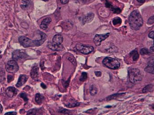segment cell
Wrapping results in <instances>:
<instances>
[{
	"instance_id": "277c9868",
	"label": "cell",
	"mask_w": 154,
	"mask_h": 115,
	"mask_svg": "<svg viewBox=\"0 0 154 115\" xmlns=\"http://www.w3.org/2000/svg\"><path fill=\"white\" fill-rule=\"evenodd\" d=\"M105 66L111 69H117L120 67V62L118 60L111 57H106L102 61Z\"/></svg>"
},
{
	"instance_id": "30bf717a",
	"label": "cell",
	"mask_w": 154,
	"mask_h": 115,
	"mask_svg": "<svg viewBox=\"0 0 154 115\" xmlns=\"http://www.w3.org/2000/svg\"><path fill=\"white\" fill-rule=\"evenodd\" d=\"M38 71H39V68L37 65L34 66L32 69L31 72V76L32 78L35 81H37L38 80Z\"/></svg>"
},
{
	"instance_id": "d6a6232c",
	"label": "cell",
	"mask_w": 154,
	"mask_h": 115,
	"mask_svg": "<svg viewBox=\"0 0 154 115\" xmlns=\"http://www.w3.org/2000/svg\"><path fill=\"white\" fill-rule=\"evenodd\" d=\"M95 74L96 75V76L99 77V76H102V72L99 71H97L95 72Z\"/></svg>"
},
{
	"instance_id": "cb8c5ba5",
	"label": "cell",
	"mask_w": 154,
	"mask_h": 115,
	"mask_svg": "<svg viewBox=\"0 0 154 115\" xmlns=\"http://www.w3.org/2000/svg\"><path fill=\"white\" fill-rule=\"evenodd\" d=\"M5 79V73L4 70L0 67V82H2Z\"/></svg>"
},
{
	"instance_id": "4316f807",
	"label": "cell",
	"mask_w": 154,
	"mask_h": 115,
	"mask_svg": "<svg viewBox=\"0 0 154 115\" xmlns=\"http://www.w3.org/2000/svg\"><path fill=\"white\" fill-rule=\"evenodd\" d=\"M123 95V94H114V95H111L110 96L107 97V100H112V99H116V97Z\"/></svg>"
},
{
	"instance_id": "603a6c76",
	"label": "cell",
	"mask_w": 154,
	"mask_h": 115,
	"mask_svg": "<svg viewBox=\"0 0 154 115\" xmlns=\"http://www.w3.org/2000/svg\"><path fill=\"white\" fill-rule=\"evenodd\" d=\"M122 22V20L119 17H116L114 18L113 20V24L114 26L118 25H120Z\"/></svg>"
},
{
	"instance_id": "ac0fdd59",
	"label": "cell",
	"mask_w": 154,
	"mask_h": 115,
	"mask_svg": "<svg viewBox=\"0 0 154 115\" xmlns=\"http://www.w3.org/2000/svg\"><path fill=\"white\" fill-rule=\"evenodd\" d=\"M130 55L132 57L134 61H136L138 60V59H139V57L138 53L136 50H133V51L131 52Z\"/></svg>"
},
{
	"instance_id": "d6986e66",
	"label": "cell",
	"mask_w": 154,
	"mask_h": 115,
	"mask_svg": "<svg viewBox=\"0 0 154 115\" xmlns=\"http://www.w3.org/2000/svg\"><path fill=\"white\" fill-rule=\"evenodd\" d=\"M97 93V89L94 85L91 86L90 87V93L91 95L94 96Z\"/></svg>"
},
{
	"instance_id": "60d3db41",
	"label": "cell",
	"mask_w": 154,
	"mask_h": 115,
	"mask_svg": "<svg viewBox=\"0 0 154 115\" xmlns=\"http://www.w3.org/2000/svg\"><path fill=\"white\" fill-rule=\"evenodd\" d=\"M42 1H49V0H42Z\"/></svg>"
},
{
	"instance_id": "b9f144b4",
	"label": "cell",
	"mask_w": 154,
	"mask_h": 115,
	"mask_svg": "<svg viewBox=\"0 0 154 115\" xmlns=\"http://www.w3.org/2000/svg\"><path fill=\"white\" fill-rule=\"evenodd\" d=\"M152 17H153V19H154V16H152Z\"/></svg>"
},
{
	"instance_id": "4dcf8cb0",
	"label": "cell",
	"mask_w": 154,
	"mask_h": 115,
	"mask_svg": "<svg viewBox=\"0 0 154 115\" xmlns=\"http://www.w3.org/2000/svg\"><path fill=\"white\" fill-rule=\"evenodd\" d=\"M148 65H154V56L150 58L148 62Z\"/></svg>"
},
{
	"instance_id": "7402d4cb",
	"label": "cell",
	"mask_w": 154,
	"mask_h": 115,
	"mask_svg": "<svg viewBox=\"0 0 154 115\" xmlns=\"http://www.w3.org/2000/svg\"><path fill=\"white\" fill-rule=\"evenodd\" d=\"M79 105H80V103H79V102L75 101H73V100L71 102H70V103L66 105L65 106H66V107L72 108V107H76L78 106Z\"/></svg>"
},
{
	"instance_id": "1f68e13d",
	"label": "cell",
	"mask_w": 154,
	"mask_h": 115,
	"mask_svg": "<svg viewBox=\"0 0 154 115\" xmlns=\"http://www.w3.org/2000/svg\"><path fill=\"white\" fill-rule=\"evenodd\" d=\"M149 37L151 39H153V41H154V31H152L150 32L148 35Z\"/></svg>"
},
{
	"instance_id": "7c38bea8",
	"label": "cell",
	"mask_w": 154,
	"mask_h": 115,
	"mask_svg": "<svg viewBox=\"0 0 154 115\" xmlns=\"http://www.w3.org/2000/svg\"><path fill=\"white\" fill-rule=\"evenodd\" d=\"M47 46L51 50L54 51L62 50L64 49L63 46H62L61 44L60 45H55L53 44L52 42H49L47 44Z\"/></svg>"
},
{
	"instance_id": "74e56055",
	"label": "cell",
	"mask_w": 154,
	"mask_h": 115,
	"mask_svg": "<svg viewBox=\"0 0 154 115\" xmlns=\"http://www.w3.org/2000/svg\"><path fill=\"white\" fill-rule=\"evenodd\" d=\"M137 1H138V2L141 3H144L145 1V0H137Z\"/></svg>"
},
{
	"instance_id": "f546056e",
	"label": "cell",
	"mask_w": 154,
	"mask_h": 115,
	"mask_svg": "<svg viewBox=\"0 0 154 115\" xmlns=\"http://www.w3.org/2000/svg\"><path fill=\"white\" fill-rule=\"evenodd\" d=\"M36 113L37 110L35 109L30 110L27 112V114H29V115H35V114H36Z\"/></svg>"
},
{
	"instance_id": "ba28073f",
	"label": "cell",
	"mask_w": 154,
	"mask_h": 115,
	"mask_svg": "<svg viewBox=\"0 0 154 115\" xmlns=\"http://www.w3.org/2000/svg\"><path fill=\"white\" fill-rule=\"evenodd\" d=\"M27 56V55L25 53L21 51L20 50H16L12 53V58L16 61L25 59Z\"/></svg>"
},
{
	"instance_id": "83f0119b",
	"label": "cell",
	"mask_w": 154,
	"mask_h": 115,
	"mask_svg": "<svg viewBox=\"0 0 154 115\" xmlns=\"http://www.w3.org/2000/svg\"><path fill=\"white\" fill-rule=\"evenodd\" d=\"M20 96L23 98L24 100L25 101L27 102L28 101V99L27 95L25 93H22L20 94Z\"/></svg>"
},
{
	"instance_id": "f1b7e54d",
	"label": "cell",
	"mask_w": 154,
	"mask_h": 115,
	"mask_svg": "<svg viewBox=\"0 0 154 115\" xmlns=\"http://www.w3.org/2000/svg\"><path fill=\"white\" fill-rule=\"evenodd\" d=\"M59 112L61 113H63V114H69V111L67 109H62V108H61L60 110L59 111Z\"/></svg>"
},
{
	"instance_id": "5b68a950",
	"label": "cell",
	"mask_w": 154,
	"mask_h": 115,
	"mask_svg": "<svg viewBox=\"0 0 154 115\" xmlns=\"http://www.w3.org/2000/svg\"><path fill=\"white\" fill-rule=\"evenodd\" d=\"M76 49L80 53L84 55H88L92 53L94 50V48L92 46H87L82 44H78L76 45Z\"/></svg>"
},
{
	"instance_id": "e0dca14e",
	"label": "cell",
	"mask_w": 154,
	"mask_h": 115,
	"mask_svg": "<svg viewBox=\"0 0 154 115\" xmlns=\"http://www.w3.org/2000/svg\"><path fill=\"white\" fill-rule=\"evenodd\" d=\"M44 100V97L41 94H37L35 96V101L38 104L40 105L42 103V101Z\"/></svg>"
},
{
	"instance_id": "6da1fadb",
	"label": "cell",
	"mask_w": 154,
	"mask_h": 115,
	"mask_svg": "<svg viewBox=\"0 0 154 115\" xmlns=\"http://www.w3.org/2000/svg\"><path fill=\"white\" fill-rule=\"evenodd\" d=\"M39 34L40 39L39 40H32L26 36H21L19 37V42L25 48L39 46L43 44L47 38V35L43 32L39 31Z\"/></svg>"
},
{
	"instance_id": "ffe728a7",
	"label": "cell",
	"mask_w": 154,
	"mask_h": 115,
	"mask_svg": "<svg viewBox=\"0 0 154 115\" xmlns=\"http://www.w3.org/2000/svg\"><path fill=\"white\" fill-rule=\"evenodd\" d=\"M145 70L148 73L154 74V65H148V66L145 69Z\"/></svg>"
},
{
	"instance_id": "e575fe53",
	"label": "cell",
	"mask_w": 154,
	"mask_h": 115,
	"mask_svg": "<svg viewBox=\"0 0 154 115\" xmlns=\"http://www.w3.org/2000/svg\"><path fill=\"white\" fill-rule=\"evenodd\" d=\"M61 3L63 4H66L68 3L69 0H60Z\"/></svg>"
},
{
	"instance_id": "9c48e42d",
	"label": "cell",
	"mask_w": 154,
	"mask_h": 115,
	"mask_svg": "<svg viewBox=\"0 0 154 115\" xmlns=\"http://www.w3.org/2000/svg\"><path fill=\"white\" fill-rule=\"evenodd\" d=\"M6 94L9 97H12L17 94L18 90L14 87H9L6 90Z\"/></svg>"
},
{
	"instance_id": "52a82bcc",
	"label": "cell",
	"mask_w": 154,
	"mask_h": 115,
	"mask_svg": "<svg viewBox=\"0 0 154 115\" xmlns=\"http://www.w3.org/2000/svg\"><path fill=\"white\" fill-rule=\"evenodd\" d=\"M109 33L104 34H97L94 37L93 41L95 44L97 46H100L101 42L109 36Z\"/></svg>"
},
{
	"instance_id": "4fadbf2b",
	"label": "cell",
	"mask_w": 154,
	"mask_h": 115,
	"mask_svg": "<svg viewBox=\"0 0 154 115\" xmlns=\"http://www.w3.org/2000/svg\"><path fill=\"white\" fill-rule=\"evenodd\" d=\"M63 41V38L61 35H56L53 38L52 43L57 45L61 44Z\"/></svg>"
},
{
	"instance_id": "d590c367",
	"label": "cell",
	"mask_w": 154,
	"mask_h": 115,
	"mask_svg": "<svg viewBox=\"0 0 154 115\" xmlns=\"http://www.w3.org/2000/svg\"><path fill=\"white\" fill-rule=\"evenodd\" d=\"M69 60L71 62H72L73 64H76V61H75V60H73V59H72V58H68Z\"/></svg>"
},
{
	"instance_id": "8fae6325",
	"label": "cell",
	"mask_w": 154,
	"mask_h": 115,
	"mask_svg": "<svg viewBox=\"0 0 154 115\" xmlns=\"http://www.w3.org/2000/svg\"><path fill=\"white\" fill-rule=\"evenodd\" d=\"M28 77L27 76L25 75H21L19 77L16 86L18 87H21L26 83Z\"/></svg>"
},
{
	"instance_id": "f35d334b",
	"label": "cell",
	"mask_w": 154,
	"mask_h": 115,
	"mask_svg": "<svg viewBox=\"0 0 154 115\" xmlns=\"http://www.w3.org/2000/svg\"><path fill=\"white\" fill-rule=\"evenodd\" d=\"M2 111H3V107H2V106H1V105L0 104V114L1 113Z\"/></svg>"
},
{
	"instance_id": "d4e9b609",
	"label": "cell",
	"mask_w": 154,
	"mask_h": 115,
	"mask_svg": "<svg viewBox=\"0 0 154 115\" xmlns=\"http://www.w3.org/2000/svg\"><path fill=\"white\" fill-rule=\"evenodd\" d=\"M87 78H88V74L85 72H82V75L80 78V81L82 82L85 81L87 80Z\"/></svg>"
},
{
	"instance_id": "836d02e7",
	"label": "cell",
	"mask_w": 154,
	"mask_h": 115,
	"mask_svg": "<svg viewBox=\"0 0 154 115\" xmlns=\"http://www.w3.org/2000/svg\"><path fill=\"white\" fill-rule=\"evenodd\" d=\"M17 113L15 111H11V112H7L5 115H16Z\"/></svg>"
},
{
	"instance_id": "8992f818",
	"label": "cell",
	"mask_w": 154,
	"mask_h": 115,
	"mask_svg": "<svg viewBox=\"0 0 154 115\" xmlns=\"http://www.w3.org/2000/svg\"><path fill=\"white\" fill-rule=\"evenodd\" d=\"M6 70L10 73H16L19 70V67L16 61L10 60L7 62L6 66Z\"/></svg>"
},
{
	"instance_id": "44dd1931",
	"label": "cell",
	"mask_w": 154,
	"mask_h": 115,
	"mask_svg": "<svg viewBox=\"0 0 154 115\" xmlns=\"http://www.w3.org/2000/svg\"><path fill=\"white\" fill-rule=\"evenodd\" d=\"M153 88V86L152 84L147 85V86H146L143 89V92L144 93H148L152 90Z\"/></svg>"
},
{
	"instance_id": "ab89813d",
	"label": "cell",
	"mask_w": 154,
	"mask_h": 115,
	"mask_svg": "<svg viewBox=\"0 0 154 115\" xmlns=\"http://www.w3.org/2000/svg\"><path fill=\"white\" fill-rule=\"evenodd\" d=\"M150 50L151 52H154V46H152L150 48Z\"/></svg>"
},
{
	"instance_id": "2e32d148",
	"label": "cell",
	"mask_w": 154,
	"mask_h": 115,
	"mask_svg": "<svg viewBox=\"0 0 154 115\" xmlns=\"http://www.w3.org/2000/svg\"><path fill=\"white\" fill-rule=\"evenodd\" d=\"M31 0H22L21 7L24 10H26L31 6Z\"/></svg>"
},
{
	"instance_id": "9a60e30c",
	"label": "cell",
	"mask_w": 154,
	"mask_h": 115,
	"mask_svg": "<svg viewBox=\"0 0 154 115\" xmlns=\"http://www.w3.org/2000/svg\"><path fill=\"white\" fill-rule=\"evenodd\" d=\"M94 18V15L93 13H89L87 15L83 18V21H82L83 24L84 25L86 23L91 22L93 20Z\"/></svg>"
},
{
	"instance_id": "5bb4252c",
	"label": "cell",
	"mask_w": 154,
	"mask_h": 115,
	"mask_svg": "<svg viewBox=\"0 0 154 115\" xmlns=\"http://www.w3.org/2000/svg\"><path fill=\"white\" fill-rule=\"evenodd\" d=\"M52 21V19L50 18H47L46 19H44L42 22L41 23V25H40V27H41L42 29L46 30L47 27H48V25L49 24H50V22Z\"/></svg>"
},
{
	"instance_id": "7a4b0ae2",
	"label": "cell",
	"mask_w": 154,
	"mask_h": 115,
	"mask_svg": "<svg viewBox=\"0 0 154 115\" xmlns=\"http://www.w3.org/2000/svg\"><path fill=\"white\" fill-rule=\"evenodd\" d=\"M143 21L140 13L138 11H134L129 17V24L132 29L138 30L143 26Z\"/></svg>"
},
{
	"instance_id": "8d00e7d4",
	"label": "cell",
	"mask_w": 154,
	"mask_h": 115,
	"mask_svg": "<svg viewBox=\"0 0 154 115\" xmlns=\"http://www.w3.org/2000/svg\"><path fill=\"white\" fill-rule=\"evenodd\" d=\"M41 87H42L43 89H46L47 88V86H46V85L44 84V83H42L41 84Z\"/></svg>"
},
{
	"instance_id": "484cf974",
	"label": "cell",
	"mask_w": 154,
	"mask_h": 115,
	"mask_svg": "<svg viewBox=\"0 0 154 115\" xmlns=\"http://www.w3.org/2000/svg\"><path fill=\"white\" fill-rule=\"evenodd\" d=\"M140 54L141 55H149L150 53L148 49H146V48H143V49L141 50Z\"/></svg>"
},
{
	"instance_id": "3957f363",
	"label": "cell",
	"mask_w": 154,
	"mask_h": 115,
	"mask_svg": "<svg viewBox=\"0 0 154 115\" xmlns=\"http://www.w3.org/2000/svg\"><path fill=\"white\" fill-rule=\"evenodd\" d=\"M129 74L130 81L133 84H139L142 81V75L140 71L138 68H132L129 71Z\"/></svg>"
}]
</instances>
